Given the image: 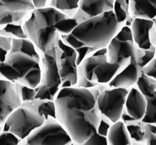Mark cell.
I'll list each match as a JSON object with an SVG mask.
<instances>
[{"mask_svg": "<svg viewBox=\"0 0 156 145\" xmlns=\"http://www.w3.org/2000/svg\"><path fill=\"white\" fill-rule=\"evenodd\" d=\"M101 86L63 87L55 98V118L67 131L73 145H83L97 130L102 118L97 104Z\"/></svg>", "mask_w": 156, "mask_h": 145, "instance_id": "6da1fadb", "label": "cell"}, {"mask_svg": "<svg viewBox=\"0 0 156 145\" xmlns=\"http://www.w3.org/2000/svg\"><path fill=\"white\" fill-rule=\"evenodd\" d=\"M67 16L53 7L47 6L29 12L23 21L26 37L32 42L40 54L50 51L57 44L60 34L55 25Z\"/></svg>", "mask_w": 156, "mask_h": 145, "instance_id": "7a4b0ae2", "label": "cell"}, {"mask_svg": "<svg viewBox=\"0 0 156 145\" xmlns=\"http://www.w3.org/2000/svg\"><path fill=\"white\" fill-rule=\"evenodd\" d=\"M120 28L113 12H108L78 23L71 34L85 46L99 50L107 47Z\"/></svg>", "mask_w": 156, "mask_h": 145, "instance_id": "3957f363", "label": "cell"}, {"mask_svg": "<svg viewBox=\"0 0 156 145\" xmlns=\"http://www.w3.org/2000/svg\"><path fill=\"white\" fill-rule=\"evenodd\" d=\"M0 73L9 81L36 88L41 81V60L21 52L10 51L0 63Z\"/></svg>", "mask_w": 156, "mask_h": 145, "instance_id": "277c9868", "label": "cell"}, {"mask_svg": "<svg viewBox=\"0 0 156 145\" xmlns=\"http://www.w3.org/2000/svg\"><path fill=\"white\" fill-rule=\"evenodd\" d=\"M39 98L23 102L8 117L3 124L2 130L12 132L21 140L24 139L45 120L44 117L39 113Z\"/></svg>", "mask_w": 156, "mask_h": 145, "instance_id": "5b68a950", "label": "cell"}, {"mask_svg": "<svg viewBox=\"0 0 156 145\" xmlns=\"http://www.w3.org/2000/svg\"><path fill=\"white\" fill-rule=\"evenodd\" d=\"M41 78L37 90L36 98L54 100L62 88L59 72L57 44L52 49L41 54Z\"/></svg>", "mask_w": 156, "mask_h": 145, "instance_id": "8992f818", "label": "cell"}, {"mask_svg": "<svg viewBox=\"0 0 156 145\" xmlns=\"http://www.w3.org/2000/svg\"><path fill=\"white\" fill-rule=\"evenodd\" d=\"M73 140L55 118L49 116L19 145H72Z\"/></svg>", "mask_w": 156, "mask_h": 145, "instance_id": "52a82bcc", "label": "cell"}, {"mask_svg": "<svg viewBox=\"0 0 156 145\" xmlns=\"http://www.w3.org/2000/svg\"><path fill=\"white\" fill-rule=\"evenodd\" d=\"M128 89L108 86L100 87L97 104L101 115L112 123L120 120L125 109Z\"/></svg>", "mask_w": 156, "mask_h": 145, "instance_id": "ba28073f", "label": "cell"}, {"mask_svg": "<svg viewBox=\"0 0 156 145\" xmlns=\"http://www.w3.org/2000/svg\"><path fill=\"white\" fill-rule=\"evenodd\" d=\"M57 48L62 88L76 86L78 74L75 50L65 43L60 35L57 40Z\"/></svg>", "mask_w": 156, "mask_h": 145, "instance_id": "9c48e42d", "label": "cell"}, {"mask_svg": "<svg viewBox=\"0 0 156 145\" xmlns=\"http://www.w3.org/2000/svg\"><path fill=\"white\" fill-rule=\"evenodd\" d=\"M22 103L17 83L0 79V126L3 125L10 114Z\"/></svg>", "mask_w": 156, "mask_h": 145, "instance_id": "30bf717a", "label": "cell"}, {"mask_svg": "<svg viewBox=\"0 0 156 145\" xmlns=\"http://www.w3.org/2000/svg\"><path fill=\"white\" fill-rule=\"evenodd\" d=\"M145 50L139 49L133 41H123L114 38L106 47L107 61L114 64L120 58H134L140 65Z\"/></svg>", "mask_w": 156, "mask_h": 145, "instance_id": "8fae6325", "label": "cell"}, {"mask_svg": "<svg viewBox=\"0 0 156 145\" xmlns=\"http://www.w3.org/2000/svg\"><path fill=\"white\" fill-rule=\"evenodd\" d=\"M131 58H120L114 64L109 63L106 61L97 65L92 72L91 82L98 85L107 86L129 64Z\"/></svg>", "mask_w": 156, "mask_h": 145, "instance_id": "7c38bea8", "label": "cell"}, {"mask_svg": "<svg viewBox=\"0 0 156 145\" xmlns=\"http://www.w3.org/2000/svg\"><path fill=\"white\" fill-rule=\"evenodd\" d=\"M115 0H80L77 11L73 17L78 23L108 12L113 11Z\"/></svg>", "mask_w": 156, "mask_h": 145, "instance_id": "4fadbf2b", "label": "cell"}, {"mask_svg": "<svg viewBox=\"0 0 156 145\" xmlns=\"http://www.w3.org/2000/svg\"><path fill=\"white\" fill-rule=\"evenodd\" d=\"M146 97L136 85L128 89L124 111L133 120H142L147 109Z\"/></svg>", "mask_w": 156, "mask_h": 145, "instance_id": "5bb4252c", "label": "cell"}, {"mask_svg": "<svg viewBox=\"0 0 156 145\" xmlns=\"http://www.w3.org/2000/svg\"><path fill=\"white\" fill-rule=\"evenodd\" d=\"M155 20L135 18L130 25L132 39L136 46L140 50H148L156 48L150 41L149 33Z\"/></svg>", "mask_w": 156, "mask_h": 145, "instance_id": "9a60e30c", "label": "cell"}, {"mask_svg": "<svg viewBox=\"0 0 156 145\" xmlns=\"http://www.w3.org/2000/svg\"><path fill=\"white\" fill-rule=\"evenodd\" d=\"M141 66L136 59L131 58L129 64L116 76L108 86L129 89L135 85L141 75Z\"/></svg>", "mask_w": 156, "mask_h": 145, "instance_id": "2e32d148", "label": "cell"}, {"mask_svg": "<svg viewBox=\"0 0 156 145\" xmlns=\"http://www.w3.org/2000/svg\"><path fill=\"white\" fill-rule=\"evenodd\" d=\"M130 17L155 20L156 0H129Z\"/></svg>", "mask_w": 156, "mask_h": 145, "instance_id": "e0dca14e", "label": "cell"}, {"mask_svg": "<svg viewBox=\"0 0 156 145\" xmlns=\"http://www.w3.org/2000/svg\"><path fill=\"white\" fill-rule=\"evenodd\" d=\"M107 145H131L126 123L120 119L109 127L106 135Z\"/></svg>", "mask_w": 156, "mask_h": 145, "instance_id": "ac0fdd59", "label": "cell"}, {"mask_svg": "<svg viewBox=\"0 0 156 145\" xmlns=\"http://www.w3.org/2000/svg\"><path fill=\"white\" fill-rule=\"evenodd\" d=\"M60 36L65 43L75 50L77 55L76 64L77 65H79L85 59L91 56L98 50L85 46L75 39L71 34L65 36L60 35Z\"/></svg>", "mask_w": 156, "mask_h": 145, "instance_id": "d6986e66", "label": "cell"}, {"mask_svg": "<svg viewBox=\"0 0 156 145\" xmlns=\"http://www.w3.org/2000/svg\"><path fill=\"white\" fill-rule=\"evenodd\" d=\"M113 12L121 28L125 25L130 27L133 19L129 15V0H115Z\"/></svg>", "mask_w": 156, "mask_h": 145, "instance_id": "ffe728a7", "label": "cell"}, {"mask_svg": "<svg viewBox=\"0 0 156 145\" xmlns=\"http://www.w3.org/2000/svg\"><path fill=\"white\" fill-rule=\"evenodd\" d=\"M132 145H146L145 123L141 120H133L126 123Z\"/></svg>", "mask_w": 156, "mask_h": 145, "instance_id": "44dd1931", "label": "cell"}, {"mask_svg": "<svg viewBox=\"0 0 156 145\" xmlns=\"http://www.w3.org/2000/svg\"><path fill=\"white\" fill-rule=\"evenodd\" d=\"M21 52L41 60V54L32 42L27 38L12 39L10 52Z\"/></svg>", "mask_w": 156, "mask_h": 145, "instance_id": "7402d4cb", "label": "cell"}, {"mask_svg": "<svg viewBox=\"0 0 156 145\" xmlns=\"http://www.w3.org/2000/svg\"><path fill=\"white\" fill-rule=\"evenodd\" d=\"M80 0H47V6L53 7L68 17H72L77 11Z\"/></svg>", "mask_w": 156, "mask_h": 145, "instance_id": "603a6c76", "label": "cell"}, {"mask_svg": "<svg viewBox=\"0 0 156 145\" xmlns=\"http://www.w3.org/2000/svg\"><path fill=\"white\" fill-rule=\"evenodd\" d=\"M29 12H11L0 0V28L9 23L23 21Z\"/></svg>", "mask_w": 156, "mask_h": 145, "instance_id": "cb8c5ba5", "label": "cell"}, {"mask_svg": "<svg viewBox=\"0 0 156 145\" xmlns=\"http://www.w3.org/2000/svg\"><path fill=\"white\" fill-rule=\"evenodd\" d=\"M136 85L146 98L156 96V79L141 73Z\"/></svg>", "mask_w": 156, "mask_h": 145, "instance_id": "d4e9b609", "label": "cell"}, {"mask_svg": "<svg viewBox=\"0 0 156 145\" xmlns=\"http://www.w3.org/2000/svg\"><path fill=\"white\" fill-rule=\"evenodd\" d=\"M12 12H28L35 9L32 0H1Z\"/></svg>", "mask_w": 156, "mask_h": 145, "instance_id": "484cf974", "label": "cell"}, {"mask_svg": "<svg viewBox=\"0 0 156 145\" xmlns=\"http://www.w3.org/2000/svg\"><path fill=\"white\" fill-rule=\"evenodd\" d=\"M23 21L9 23L0 28V35L12 39L27 38L23 29Z\"/></svg>", "mask_w": 156, "mask_h": 145, "instance_id": "4316f807", "label": "cell"}, {"mask_svg": "<svg viewBox=\"0 0 156 145\" xmlns=\"http://www.w3.org/2000/svg\"><path fill=\"white\" fill-rule=\"evenodd\" d=\"M78 24L74 17L67 16L55 24V28L60 35L65 36L71 34Z\"/></svg>", "mask_w": 156, "mask_h": 145, "instance_id": "83f0119b", "label": "cell"}, {"mask_svg": "<svg viewBox=\"0 0 156 145\" xmlns=\"http://www.w3.org/2000/svg\"><path fill=\"white\" fill-rule=\"evenodd\" d=\"M38 110L41 115L45 119L48 117L55 118V108L54 100L39 98Z\"/></svg>", "mask_w": 156, "mask_h": 145, "instance_id": "f1b7e54d", "label": "cell"}, {"mask_svg": "<svg viewBox=\"0 0 156 145\" xmlns=\"http://www.w3.org/2000/svg\"><path fill=\"white\" fill-rule=\"evenodd\" d=\"M147 106L145 116L141 121L145 123L156 124V96L147 97Z\"/></svg>", "mask_w": 156, "mask_h": 145, "instance_id": "f546056e", "label": "cell"}, {"mask_svg": "<svg viewBox=\"0 0 156 145\" xmlns=\"http://www.w3.org/2000/svg\"><path fill=\"white\" fill-rule=\"evenodd\" d=\"M21 140L12 132L2 130L0 133V145H19Z\"/></svg>", "mask_w": 156, "mask_h": 145, "instance_id": "4dcf8cb0", "label": "cell"}, {"mask_svg": "<svg viewBox=\"0 0 156 145\" xmlns=\"http://www.w3.org/2000/svg\"><path fill=\"white\" fill-rule=\"evenodd\" d=\"M146 145H156V124L145 123Z\"/></svg>", "mask_w": 156, "mask_h": 145, "instance_id": "1f68e13d", "label": "cell"}, {"mask_svg": "<svg viewBox=\"0 0 156 145\" xmlns=\"http://www.w3.org/2000/svg\"><path fill=\"white\" fill-rule=\"evenodd\" d=\"M17 84L23 102L32 101L36 99L37 92L35 88H30L20 84L17 83Z\"/></svg>", "mask_w": 156, "mask_h": 145, "instance_id": "d6a6232c", "label": "cell"}, {"mask_svg": "<svg viewBox=\"0 0 156 145\" xmlns=\"http://www.w3.org/2000/svg\"><path fill=\"white\" fill-rule=\"evenodd\" d=\"M12 39L0 35V63L5 60L10 51Z\"/></svg>", "mask_w": 156, "mask_h": 145, "instance_id": "836d02e7", "label": "cell"}, {"mask_svg": "<svg viewBox=\"0 0 156 145\" xmlns=\"http://www.w3.org/2000/svg\"><path fill=\"white\" fill-rule=\"evenodd\" d=\"M83 145H107L106 136L97 132L93 134Z\"/></svg>", "mask_w": 156, "mask_h": 145, "instance_id": "e575fe53", "label": "cell"}, {"mask_svg": "<svg viewBox=\"0 0 156 145\" xmlns=\"http://www.w3.org/2000/svg\"><path fill=\"white\" fill-rule=\"evenodd\" d=\"M141 72L149 77L156 79V58L152 59L141 68Z\"/></svg>", "mask_w": 156, "mask_h": 145, "instance_id": "d590c367", "label": "cell"}, {"mask_svg": "<svg viewBox=\"0 0 156 145\" xmlns=\"http://www.w3.org/2000/svg\"><path fill=\"white\" fill-rule=\"evenodd\" d=\"M115 38L120 41H133L130 27L125 25L121 27L115 36Z\"/></svg>", "mask_w": 156, "mask_h": 145, "instance_id": "8d00e7d4", "label": "cell"}, {"mask_svg": "<svg viewBox=\"0 0 156 145\" xmlns=\"http://www.w3.org/2000/svg\"><path fill=\"white\" fill-rule=\"evenodd\" d=\"M112 124L108 119L102 116L101 121L98 125L97 132L100 135L106 136L108 130Z\"/></svg>", "mask_w": 156, "mask_h": 145, "instance_id": "74e56055", "label": "cell"}, {"mask_svg": "<svg viewBox=\"0 0 156 145\" xmlns=\"http://www.w3.org/2000/svg\"><path fill=\"white\" fill-rule=\"evenodd\" d=\"M156 57V48L145 50V54L141 58L140 65L141 67H143L147 63L151 60Z\"/></svg>", "mask_w": 156, "mask_h": 145, "instance_id": "f35d334b", "label": "cell"}, {"mask_svg": "<svg viewBox=\"0 0 156 145\" xmlns=\"http://www.w3.org/2000/svg\"><path fill=\"white\" fill-rule=\"evenodd\" d=\"M150 41L153 46L156 47V23L153 25L149 31V33Z\"/></svg>", "mask_w": 156, "mask_h": 145, "instance_id": "ab89813d", "label": "cell"}, {"mask_svg": "<svg viewBox=\"0 0 156 145\" xmlns=\"http://www.w3.org/2000/svg\"><path fill=\"white\" fill-rule=\"evenodd\" d=\"M34 8H44L47 7V0H32Z\"/></svg>", "mask_w": 156, "mask_h": 145, "instance_id": "60d3db41", "label": "cell"}, {"mask_svg": "<svg viewBox=\"0 0 156 145\" xmlns=\"http://www.w3.org/2000/svg\"><path fill=\"white\" fill-rule=\"evenodd\" d=\"M5 79V78H4V77L2 76V75L0 73V79Z\"/></svg>", "mask_w": 156, "mask_h": 145, "instance_id": "b9f144b4", "label": "cell"}]
</instances>
